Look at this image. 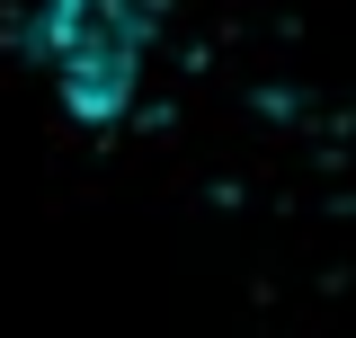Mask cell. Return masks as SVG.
<instances>
[{"label":"cell","instance_id":"obj_1","mask_svg":"<svg viewBox=\"0 0 356 338\" xmlns=\"http://www.w3.org/2000/svg\"><path fill=\"white\" fill-rule=\"evenodd\" d=\"M152 36H161V0H44L36 45L44 72L81 116H125L143 72H152Z\"/></svg>","mask_w":356,"mask_h":338}]
</instances>
